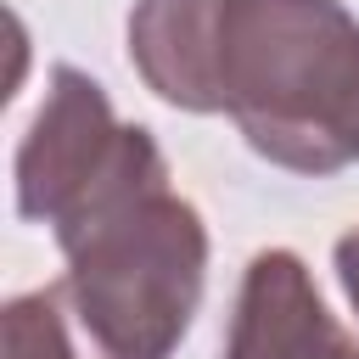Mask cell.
Segmentation results:
<instances>
[{
	"label": "cell",
	"instance_id": "obj_2",
	"mask_svg": "<svg viewBox=\"0 0 359 359\" xmlns=\"http://www.w3.org/2000/svg\"><path fill=\"white\" fill-rule=\"evenodd\" d=\"M67 275L0 314V359H168L208 286V224L140 174L50 230Z\"/></svg>",
	"mask_w": 359,
	"mask_h": 359
},
{
	"label": "cell",
	"instance_id": "obj_3",
	"mask_svg": "<svg viewBox=\"0 0 359 359\" xmlns=\"http://www.w3.org/2000/svg\"><path fill=\"white\" fill-rule=\"evenodd\" d=\"M151 168H168L151 129L118 123L107 90L90 73L67 62L50 67V90L17 146V213L62 230L107 191Z\"/></svg>",
	"mask_w": 359,
	"mask_h": 359
},
{
	"label": "cell",
	"instance_id": "obj_1",
	"mask_svg": "<svg viewBox=\"0 0 359 359\" xmlns=\"http://www.w3.org/2000/svg\"><path fill=\"white\" fill-rule=\"evenodd\" d=\"M129 62L180 112H224L292 174L359 163V22L342 0H135Z\"/></svg>",
	"mask_w": 359,
	"mask_h": 359
},
{
	"label": "cell",
	"instance_id": "obj_4",
	"mask_svg": "<svg viewBox=\"0 0 359 359\" xmlns=\"http://www.w3.org/2000/svg\"><path fill=\"white\" fill-rule=\"evenodd\" d=\"M224 359H359V342L337 325L303 258L269 247L241 275Z\"/></svg>",
	"mask_w": 359,
	"mask_h": 359
},
{
	"label": "cell",
	"instance_id": "obj_5",
	"mask_svg": "<svg viewBox=\"0 0 359 359\" xmlns=\"http://www.w3.org/2000/svg\"><path fill=\"white\" fill-rule=\"evenodd\" d=\"M331 258H337V280H342V292H348V303H353V314H359V230H348Z\"/></svg>",
	"mask_w": 359,
	"mask_h": 359
}]
</instances>
